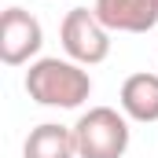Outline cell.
<instances>
[{
    "instance_id": "1",
    "label": "cell",
    "mask_w": 158,
    "mask_h": 158,
    "mask_svg": "<svg viewBox=\"0 0 158 158\" xmlns=\"http://www.w3.org/2000/svg\"><path fill=\"white\" fill-rule=\"evenodd\" d=\"M26 92H30V99L40 103V107L74 110V107H81L92 96V77H88V70L81 63H74V59L48 55V59L30 63V70H26Z\"/></svg>"
},
{
    "instance_id": "2",
    "label": "cell",
    "mask_w": 158,
    "mask_h": 158,
    "mask_svg": "<svg viewBox=\"0 0 158 158\" xmlns=\"http://www.w3.org/2000/svg\"><path fill=\"white\" fill-rule=\"evenodd\" d=\"M77 158H125L132 129L129 118L114 107H88L74 125Z\"/></svg>"
},
{
    "instance_id": "3",
    "label": "cell",
    "mask_w": 158,
    "mask_h": 158,
    "mask_svg": "<svg viewBox=\"0 0 158 158\" xmlns=\"http://www.w3.org/2000/svg\"><path fill=\"white\" fill-rule=\"evenodd\" d=\"M59 40H63L66 59H74L81 66H96V63H103L110 55V30L88 7L66 11V19L59 26Z\"/></svg>"
},
{
    "instance_id": "4",
    "label": "cell",
    "mask_w": 158,
    "mask_h": 158,
    "mask_svg": "<svg viewBox=\"0 0 158 158\" xmlns=\"http://www.w3.org/2000/svg\"><path fill=\"white\" fill-rule=\"evenodd\" d=\"M40 44H44V30L26 7H7L0 15V59H4V66L30 63L40 52Z\"/></svg>"
},
{
    "instance_id": "5",
    "label": "cell",
    "mask_w": 158,
    "mask_h": 158,
    "mask_svg": "<svg viewBox=\"0 0 158 158\" xmlns=\"http://www.w3.org/2000/svg\"><path fill=\"white\" fill-rule=\"evenodd\" d=\"M92 11L110 33H147L158 26V0H96Z\"/></svg>"
},
{
    "instance_id": "6",
    "label": "cell",
    "mask_w": 158,
    "mask_h": 158,
    "mask_svg": "<svg viewBox=\"0 0 158 158\" xmlns=\"http://www.w3.org/2000/svg\"><path fill=\"white\" fill-rule=\"evenodd\" d=\"M118 103L129 121H143V125L158 121V74H147V70L129 74L121 81Z\"/></svg>"
},
{
    "instance_id": "7",
    "label": "cell",
    "mask_w": 158,
    "mask_h": 158,
    "mask_svg": "<svg viewBox=\"0 0 158 158\" xmlns=\"http://www.w3.org/2000/svg\"><path fill=\"white\" fill-rule=\"evenodd\" d=\"M22 158H77V140L74 129L59 125V121H40L37 129H30Z\"/></svg>"
}]
</instances>
